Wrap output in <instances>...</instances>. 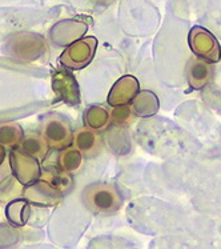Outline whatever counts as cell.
<instances>
[{"label": "cell", "mask_w": 221, "mask_h": 249, "mask_svg": "<svg viewBox=\"0 0 221 249\" xmlns=\"http://www.w3.org/2000/svg\"><path fill=\"white\" fill-rule=\"evenodd\" d=\"M83 201L89 211L98 214H113L121 207V196L111 184L96 183L83 192Z\"/></svg>", "instance_id": "cell-1"}, {"label": "cell", "mask_w": 221, "mask_h": 249, "mask_svg": "<svg viewBox=\"0 0 221 249\" xmlns=\"http://www.w3.org/2000/svg\"><path fill=\"white\" fill-rule=\"evenodd\" d=\"M41 136L50 147L64 149L71 145L73 133L69 123L59 115H48L41 124Z\"/></svg>", "instance_id": "cell-2"}, {"label": "cell", "mask_w": 221, "mask_h": 249, "mask_svg": "<svg viewBox=\"0 0 221 249\" xmlns=\"http://www.w3.org/2000/svg\"><path fill=\"white\" fill-rule=\"evenodd\" d=\"M190 50L203 60L208 63H217L221 57V48L219 41L211 32L203 27H193L189 32Z\"/></svg>", "instance_id": "cell-3"}, {"label": "cell", "mask_w": 221, "mask_h": 249, "mask_svg": "<svg viewBox=\"0 0 221 249\" xmlns=\"http://www.w3.org/2000/svg\"><path fill=\"white\" fill-rule=\"evenodd\" d=\"M96 47H98V40L95 37L92 36L83 37L80 40L72 43L63 52L60 61L63 66H66L69 70H82L91 63Z\"/></svg>", "instance_id": "cell-4"}, {"label": "cell", "mask_w": 221, "mask_h": 249, "mask_svg": "<svg viewBox=\"0 0 221 249\" xmlns=\"http://www.w3.org/2000/svg\"><path fill=\"white\" fill-rule=\"evenodd\" d=\"M10 160L14 176L23 185H31L40 178L41 171L36 159L31 158L30 155L15 148L11 151Z\"/></svg>", "instance_id": "cell-5"}, {"label": "cell", "mask_w": 221, "mask_h": 249, "mask_svg": "<svg viewBox=\"0 0 221 249\" xmlns=\"http://www.w3.org/2000/svg\"><path fill=\"white\" fill-rule=\"evenodd\" d=\"M52 88L63 102L68 104H79L80 103V93L76 79L71 72L56 71L52 76Z\"/></svg>", "instance_id": "cell-6"}, {"label": "cell", "mask_w": 221, "mask_h": 249, "mask_svg": "<svg viewBox=\"0 0 221 249\" xmlns=\"http://www.w3.org/2000/svg\"><path fill=\"white\" fill-rule=\"evenodd\" d=\"M139 93V82L134 76H123L115 83L108 95V103L113 107L127 106Z\"/></svg>", "instance_id": "cell-7"}, {"label": "cell", "mask_w": 221, "mask_h": 249, "mask_svg": "<svg viewBox=\"0 0 221 249\" xmlns=\"http://www.w3.org/2000/svg\"><path fill=\"white\" fill-rule=\"evenodd\" d=\"M73 144L79 152L87 156V158H95L102 153L103 151V140L100 138V135L89 129V128H82L73 135Z\"/></svg>", "instance_id": "cell-8"}, {"label": "cell", "mask_w": 221, "mask_h": 249, "mask_svg": "<svg viewBox=\"0 0 221 249\" xmlns=\"http://www.w3.org/2000/svg\"><path fill=\"white\" fill-rule=\"evenodd\" d=\"M213 76V70L208 61L196 57L188 63L187 67V79L193 89H201L209 84Z\"/></svg>", "instance_id": "cell-9"}, {"label": "cell", "mask_w": 221, "mask_h": 249, "mask_svg": "<svg viewBox=\"0 0 221 249\" xmlns=\"http://www.w3.org/2000/svg\"><path fill=\"white\" fill-rule=\"evenodd\" d=\"M43 181L50 185L55 192L59 195L68 192L72 187V178L66 171H63L60 167H48L43 173Z\"/></svg>", "instance_id": "cell-10"}, {"label": "cell", "mask_w": 221, "mask_h": 249, "mask_svg": "<svg viewBox=\"0 0 221 249\" xmlns=\"http://www.w3.org/2000/svg\"><path fill=\"white\" fill-rule=\"evenodd\" d=\"M19 149L34 159H43L47 156L50 145L47 144L41 135L30 133V135H23L19 142Z\"/></svg>", "instance_id": "cell-11"}, {"label": "cell", "mask_w": 221, "mask_h": 249, "mask_svg": "<svg viewBox=\"0 0 221 249\" xmlns=\"http://www.w3.org/2000/svg\"><path fill=\"white\" fill-rule=\"evenodd\" d=\"M60 198V195L55 192L53 189L47 185L44 181L41 183H34V185H30L26 192V200L28 201H34L36 204H46V205H50V204H56Z\"/></svg>", "instance_id": "cell-12"}, {"label": "cell", "mask_w": 221, "mask_h": 249, "mask_svg": "<svg viewBox=\"0 0 221 249\" xmlns=\"http://www.w3.org/2000/svg\"><path fill=\"white\" fill-rule=\"evenodd\" d=\"M132 112H135L137 116L148 117L153 116L159 109V99L153 92L143 91L137 93L132 103Z\"/></svg>", "instance_id": "cell-13"}, {"label": "cell", "mask_w": 221, "mask_h": 249, "mask_svg": "<svg viewBox=\"0 0 221 249\" xmlns=\"http://www.w3.org/2000/svg\"><path fill=\"white\" fill-rule=\"evenodd\" d=\"M5 213H7V219L11 224H14L16 227L26 225V223L30 219V213H31L30 203L27 200H23V198L15 200V201L8 204Z\"/></svg>", "instance_id": "cell-14"}, {"label": "cell", "mask_w": 221, "mask_h": 249, "mask_svg": "<svg viewBox=\"0 0 221 249\" xmlns=\"http://www.w3.org/2000/svg\"><path fill=\"white\" fill-rule=\"evenodd\" d=\"M84 123L89 129H104L109 124V112L103 107H89L84 113Z\"/></svg>", "instance_id": "cell-15"}, {"label": "cell", "mask_w": 221, "mask_h": 249, "mask_svg": "<svg viewBox=\"0 0 221 249\" xmlns=\"http://www.w3.org/2000/svg\"><path fill=\"white\" fill-rule=\"evenodd\" d=\"M23 138V129L16 123L0 124V145L15 148Z\"/></svg>", "instance_id": "cell-16"}, {"label": "cell", "mask_w": 221, "mask_h": 249, "mask_svg": "<svg viewBox=\"0 0 221 249\" xmlns=\"http://www.w3.org/2000/svg\"><path fill=\"white\" fill-rule=\"evenodd\" d=\"M83 164V155L76 148H64L59 155V167L68 173L76 172Z\"/></svg>", "instance_id": "cell-17"}, {"label": "cell", "mask_w": 221, "mask_h": 249, "mask_svg": "<svg viewBox=\"0 0 221 249\" xmlns=\"http://www.w3.org/2000/svg\"><path fill=\"white\" fill-rule=\"evenodd\" d=\"M131 119H132V109L127 106L115 108L109 115V122H112L116 125H125L128 124V122H131Z\"/></svg>", "instance_id": "cell-18"}, {"label": "cell", "mask_w": 221, "mask_h": 249, "mask_svg": "<svg viewBox=\"0 0 221 249\" xmlns=\"http://www.w3.org/2000/svg\"><path fill=\"white\" fill-rule=\"evenodd\" d=\"M93 3H96V4H103V5H108L112 3L113 0H92Z\"/></svg>", "instance_id": "cell-19"}, {"label": "cell", "mask_w": 221, "mask_h": 249, "mask_svg": "<svg viewBox=\"0 0 221 249\" xmlns=\"http://www.w3.org/2000/svg\"><path fill=\"white\" fill-rule=\"evenodd\" d=\"M3 159H4V151H3V148L0 145V163L3 161Z\"/></svg>", "instance_id": "cell-20"}]
</instances>
